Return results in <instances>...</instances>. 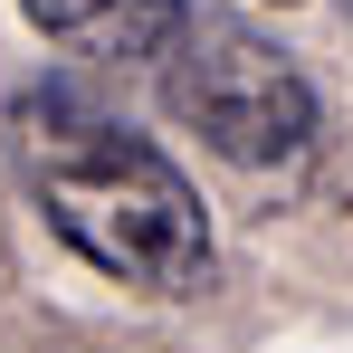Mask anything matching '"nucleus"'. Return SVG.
I'll use <instances>...</instances> for the list:
<instances>
[{"label": "nucleus", "instance_id": "1", "mask_svg": "<svg viewBox=\"0 0 353 353\" xmlns=\"http://www.w3.org/2000/svg\"><path fill=\"white\" fill-rule=\"evenodd\" d=\"M19 172L39 191V220L134 296H210L220 239L210 201L191 191L153 134H134L86 86H29L19 96Z\"/></svg>", "mask_w": 353, "mask_h": 353}, {"label": "nucleus", "instance_id": "2", "mask_svg": "<svg viewBox=\"0 0 353 353\" xmlns=\"http://www.w3.org/2000/svg\"><path fill=\"white\" fill-rule=\"evenodd\" d=\"M153 67H163V105L220 163L277 172V163H296L315 143V86H305V67L277 39H258L248 19H230V10H191L181 0V19L153 48Z\"/></svg>", "mask_w": 353, "mask_h": 353}, {"label": "nucleus", "instance_id": "3", "mask_svg": "<svg viewBox=\"0 0 353 353\" xmlns=\"http://www.w3.org/2000/svg\"><path fill=\"white\" fill-rule=\"evenodd\" d=\"M48 39L67 48H105V58H153L163 39H172L181 0H19Z\"/></svg>", "mask_w": 353, "mask_h": 353}, {"label": "nucleus", "instance_id": "4", "mask_svg": "<svg viewBox=\"0 0 353 353\" xmlns=\"http://www.w3.org/2000/svg\"><path fill=\"white\" fill-rule=\"evenodd\" d=\"M277 10H287V0H277Z\"/></svg>", "mask_w": 353, "mask_h": 353}]
</instances>
